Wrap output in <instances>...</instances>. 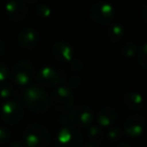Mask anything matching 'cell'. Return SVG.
<instances>
[{
  "label": "cell",
  "instance_id": "21",
  "mask_svg": "<svg viewBox=\"0 0 147 147\" xmlns=\"http://www.w3.org/2000/svg\"><path fill=\"white\" fill-rule=\"evenodd\" d=\"M14 93L13 87L9 83H3L0 85V98L10 99Z\"/></svg>",
  "mask_w": 147,
  "mask_h": 147
},
{
  "label": "cell",
  "instance_id": "33",
  "mask_svg": "<svg viewBox=\"0 0 147 147\" xmlns=\"http://www.w3.org/2000/svg\"><path fill=\"white\" fill-rule=\"evenodd\" d=\"M25 1L29 2V3H33V2H36V1H37V0H25Z\"/></svg>",
  "mask_w": 147,
  "mask_h": 147
},
{
  "label": "cell",
  "instance_id": "35",
  "mask_svg": "<svg viewBox=\"0 0 147 147\" xmlns=\"http://www.w3.org/2000/svg\"><path fill=\"white\" fill-rule=\"evenodd\" d=\"M6 1H7V2H9V1H11V0H6Z\"/></svg>",
  "mask_w": 147,
  "mask_h": 147
},
{
  "label": "cell",
  "instance_id": "17",
  "mask_svg": "<svg viewBox=\"0 0 147 147\" xmlns=\"http://www.w3.org/2000/svg\"><path fill=\"white\" fill-rule=\"evenodd\" d=\"M119 51L121 53L122 56L127 57V58H131L137 52V46L134 42L132 41H127V42H124L123 44L120 46Z\"/></svg>",
  "mask_w": 147,
  "mask_h": 147
},
{
  "label": "cell",
  "instance_id": "7",
  "mask_svg": "<svg viewBox=\"0 0 147 147\" xmlns=\"http://www.w3.org/2000/svg\"><path fill=\"white\" fill-rule=\"evenodd\" d=\"M5 10L9 19L15 23H22L29 16V8L21 0H11L6 2Z\"/></svg>",
  "mask_w": 147,
  "mask_h": 147
},
{
  "label": "cell",
  "instance_id": "12",
  "mask_svg": "<svg viewBox=\"0 0 147 147\" xmlns=\"http://www.w3.org/2000/svg\"><path fill=\"white\" fill-rule=\"evenodd\" d=\"M39 40H40L39 34L34 28H23L18 34V42H19L20 46L27 50L34 49L38 45Z\"/></svg>",
  "mask_w": 147,
  "mask_h": 147
},
{
  "label": "cell",
  "instance_id": "13",
  "mask_svg": "<svg viewBox=\"0 0 147 147\" xmlns=\"http://www.w3.org/2000/svg\"><path fill=\"white\" fill-rule=\"evenodd\" d=\"M52 54L60 62H70L73 59L72 46L65 41H57L52 47Z\"/></svg>",
  "mask_w": 147,
  "mask_h": 147
},
{
  "label": "cell",
  "instance_id": "28",
  "mask_svg": "<svg viewBox=\"0 0 147 147\" xmlns=\"http://www.w3.org/2000/svg\"><path fill=\"white\" fill-rule=\"evenodd\" d=\"M5 51H6V44L2 39H0V56H2L5 53Z\"/></svg>",
  "mask_w": 147,
  "mask_h": 147
},
{
  "label": "cell",
  "instance_id": "19",
  "mask_svg": "<svg viewBox=\"0 0 147 147\" xmlns=\"http://www.w3.org/2000/svg\"><path fill=\"white\" fill-rule=\"evenodd\" d=\"M137 58L140 65L147 69V42L137 49Z\"/></svg>",
  "mask_w": 147,
  "mask_h": 147
},
{
  "label": "cell",
  "instance_id": "26",
  "mask_svg": "<svg viewBox=\"0 0 147 147\" xmlns=\"http://www.w3.org/2000/svg\"><path fill=\"white\" fill-rule=\"evenodd\" d=\"M10 138V132L5 128H0V142H7Z\"/></svg>",
  "mask_w": 147,
  "mask_h": 147
},
{
  "label": "cell",
  "instance_id": "9",
  "mask_svg": "<svg viewBox=\"0 0 147 147\" xmlns=\"http://www.w3.org/2000/svg\"><path fill=\"white\" fill-rule=\"evenodd\" d=\"M1 117L8 124H16L23 117V107L18 101L8 100L1 107Z\"/></svg>",
  "mask_w": 147,
  "mask_h": 147
},
{
  "label": "cell",
  "instance_id": "18",
  "mask_svg": "<svg viewBox=\"0 0 147 147\" xmlns=\"http://www.w3.org/2000/svg\"><path fill=\"white\" fill-rule=\"evenodd\" d=\"M87 135H88L89 140H90V143L99 145V144L102 142L103 133L100 128L97 127V126H92V127L89 128L87 131Z\"/></svg>",
  "mask_w": 147,
  "mask_h": 147
},
{
  "label": "cell",
  "instance_id": "20",
  "mask_svg": "<svg viewBox=\"0 0 147 147\" xmlns=\"http://www.w3.org/2000/svg\"><path fill=\"white\" fill-rule=\"evenodd\" d=\"M35 13L37 14V16L41 18H48L51 15V9L48 5L44 3L38 4L35 6Z\"/></svg>",
  "mask_w": 147,
  "mask_h": 147
},
{
  "label": "cell",
  "instance_id": "16",
  "mask_svg": "<svg viewBox=\"0 0 147 147\" xmlns=\"http://www.w3.org/2000/svg\"><path fill=\"white\" fill-rule=\"evenodd\" d=\"M106 36L112 43H119L125 36V29L120 23L112 22L109 24L106 30Z\"/></svg>",
  "mask_w": 147,
  "mask_h": 147
},
{
  "label": "cell",
  "instance_id": "2",
  "mask_svg": "<svg viewBox=\"0 0 147 147\" xmlns=\"http://www.w3.org/2000/svg\"><path fill=\"white\" fill-rule=\"evenodd\" d=\"M25 147H47L49 144V133L40 124H30L23 134Z\"/></svg>",
  "mask_w": 147,
  "mask_h": 147
},
{
  "label": "cell",
  "instance_id": "3",
  "mask_svg": "<svg viewBox=\"0 0 147 147\" xmlns=\"http://www.w3.org/2000/svg\"><path fill=\"white\" fill-rule=\"evenodd\" d=\"M115 13L116 11L114 7L104 1L94 3L89 11L91 19L101 25H109L112 23L115 18Z\"/></svg>",
  "mask_w": 147,
  "mask_h": 147
},
{
  "label": "cell",
  "instance_id": "30",
  "mask_svg": "<svg viewBox=\"0 0 147 147\" xmlns=\"http://www.w3.org/2000/svg\"><path fill=\"white\" fill-rule=\"evenodd\" d=\"M141 37L144 39V40L147 42V28H145L143 31H142V33H141Z\"/></svg>",
  "mask_w": 147,
  "mask_h": 147
},
{
  "label": "cell",
  "instance_id": "1",
  "mask_svg": "<svg viewBox=\"0 0 147 147\" xmlns=\"http://www.w3.org/2000/svg\"><path fill=\"white\" fill-rule=\"evenodd\" d=\"M23 101L25 106L35 113H44L49 107V96L39 86H30L24 91Z\"/></svg>",
  "mask_w": 147,
  "mask_h": 147
},
{
  "label": "cell",
  "instance_id": "25",
  "mask_svg": "<svg viewBox=\"0 0 147 147\" xmlns=\"http://www.w3.org/2000/svg\"><path fill=\"white\" fill-rule=\"evenodd\" d=\"M82 83V80L79 76H72L68 80V86L71 88H78Z\"/></svg>",
  "mask_w": 147,
  "mask_h": 147
},
{
  "label": "cell",
  "instance_id": "24",
  "mask_svg": "<svg viewBox=\"0 0 147 147\" xmlns=\"http://www.w3.org/2000/svg\"><path fill=\"white\" fill-rule=\"evenodd\" d=\"M69 63H70V68L73 71H81L82 68H83V62L80 59H72Z\"/></svg>",
  "mask_w": 147,
  "mask_h": 147
},
{
  "label": "cell",
  "instance_id": "32",
  "mask_svg": "<svg viewBox=\"0 0 147 147\" xmlns=\"http://www.w3.org/2000/svg\"><path fill=\"white\" fill-rule=\"evenodd\" d=\"M84 147H99V145H97V144H93V143H88V144H86Z\"/></svg>",
  "mask_w": 147,
  "mask_h": 147
},
{
  "label": "cell",
  "instance_id": "15",
  "mask_svg": "<svg viewBox=\"0 0 147 147\" xmlns=\"http://www.w3.org/2000/svg\"><path fill=\"white\" fill-rule=\"evenodd\" d=\"M117 111L109 106L103 107L97 115V120H98L99 124L103 127H107V126L113 124L117 120Z\"/></svg>",
  "mask_w": 147,
  "mask_h": 147
},
{
  "label": "cell",
  "instance_id": "6",
  "mask_svg": "<svg viewBox=\"0 0 147 147\" xmlns=\"http://www.w3.org/2000/svg\"><path fill=\"white\" fill-rule=\"evenodd\" d=\"M83 143V137L79 130L75 127H68L62 128L57 134L56 147H81Z\"/></svg>",
  "mask_w": 147,
  "mask_h": 147
},
{
  "label": "cell",
  "instance_id": "23",
  "mask_svg": "<svg viewBox=\"0 0 147 147\" xmlns=\"http://www.w3.org/2000/svg\"><path fill=\"white\" fill-rule=\"evenodd\" d=\"M10 77V72L3 63H0V84H3Z\"/></svg>",
  "mask_w": 147,
  "mask_h": 147
},
{
  "label": "cell",
  "instance_id": "4",
  "mask_svg": "<svg viewBox=\"0 0 147 147\" xmlns=\"http://www.w3.org/2000/svg\"><path fill=\"white\" fill-rule=\"evenodd\" d=\"M35 76L34 66L28 61H20L12 67L10 77L12 81L20 86L29 84Z\"/></svg>",
  "mask_w": 147,
  "mask_h": 147
},
{
  "label": "cell",
  "instance_id": "31",
  "mask_svg": "<svg viewBox=\"0 0 147 147\" xmlns=\"http://www.w3.org/2000/svg\"><path fill=\"white\" fill-rule=\"evenodd\" d=\"M115 147H131L129 145V144L125 143V142H120V143H118Z\"/></svg>",
  "mask_w": 147,
  "mask_h": 147
},
{
  "label": "cell",
  "instance_id": "11",
  "mask_svg": "<svg viewBox=\"0 0 147 147\" xmlns=\"http://www.w3.org/2000/svg\"><path fill=\"white\" fill-rule=\"evenodd\" d=\"M37 80L41 85L51 87V86L58 85L64 81L61 73L55 68L50 66H45L41 68L40 71L37 74Z\"/></svg>",
  "mask_w": 147,
  "mask_h": 147
},
{
  "label": "cell",
  "instance_id": "27",
  "mask_svg": "<svg viewBox=\"0 0 147 147\" xmlns=\"http://www.w3.org/2000/svg\"><path fill=\"white\" fill-rule=\"evenodd\" d=\"M140 15H141V18L144 20V21L147 23V2L142 6L141 11H140Z\"/></svg>",
  "mask_w": 147,
  "mask_h": 147
},
{
  "label": "cell",
  "instance_id": "34",
  "mask_svg": "<svg viewBox=\"0 0 147 147\" xmlns=\"http://www.w3.org/2000/svg\"><path fill=\"white\" fill-rule=\"evenodd\" d=\"M145 129H146V131H147V123H145Z\"/></svg>",
  "mask_w": 147,
  "mask_h": 147
},
{
  "label": "cell",
  "instance_id": "8",
  "mask_svg": "<svg viewBox=\"0 0 147 147\" xmlns=\"http://www.w3.org/2000/svg\"><path fill=\"white\" fill-rule=\"evenodd\" d=\"M68 120L74 126L86 127L93 121V111L86 105H78L70 111Z\"/></svg>",
  "mask_w": 147,
  "mask_h": 147
},
{
  "label": "cell",
  "instance_id": "29",
  "mask_svg": "<svg viewBox=\"0 0 147 147\" xmlns=\"http://www.w3.org/2000/svg\"><path fill=\"white\" fill-rule=\"evenodd\" d=\"M9 147H25V146L22 145V144L19 143V142H13V143L10 144Z\"/></svg>",
  "mask_w": 147,
  "mask_h": 147
},
{
  "label": "cell",
  "instance_id": "22",
  "mask_svg": "<svg viewBox=\"0 0 147 147\" xmlns=\"http://www.w3.org/2000/svg\"><path fill=\"white\" fill-rule=\"evenodd\" d=\"M123 136V132L120 130V128L118 127H113L107 131V138H108L110 141L115 142V141H119L120 139Z\"/></svg>",
  "mask_w": 147,
  "mask_h": 147
},
{
  "label": "cell",
  "instance_id": "14",
  "mask_svg": "<svg viewBox=\"0 0 147 147\" xmlns=\"http://www.w3.org/2000/svg\"><path fill=\"white\" fill-rule=\"evenodd\" d=\"M123 104L125 105L126 108L132 111H137L142 108L143 106V97L137 92L130 91L127 92L123 96Z\"/></svg>",
  "mask_w": 147,
  "mask_h": 147
},
{
  "label": "cell",
  "instance_id": "5",
  "mask_svg": "<svg viewBox=\"0 0 147 147\" xmlns=\"http://www.w3.org/2000/svg\"><path fill=\"white\" fill-rule=\"evenodd\" d=\"M49 100L56 110L64 112L72 107L74 102V95L69 87L60 86L51 93Z\"/></svg>",
  "mask_w": 147,
  "mask_h": 147
},
{
  "label": "cell",
  "instance_id": "10",
  "mask_svg": "<svg viewBox=\"0 0 147 147\" xmlns=\"http://www.w3.org/2000/svg\"><path fill=\"white\" fill-rule=\"evenodd\" d=\"M145 119L142 115L132 114L126 119L123 130L126 136L130 138H138L145 128Z\"/></svg>",
  "mask_w": 147,
  "mask_h": 147
}]
</instances>
